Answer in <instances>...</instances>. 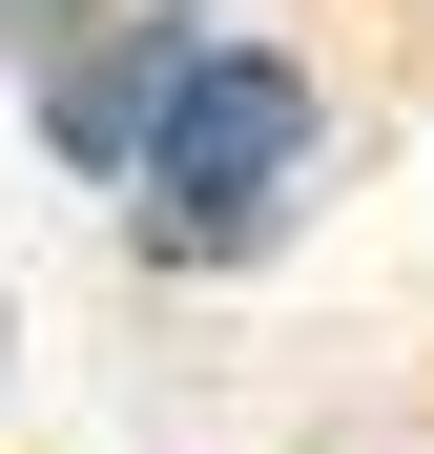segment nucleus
I'll list each match as a JSON object with an SVG mask.
<instances>
[{
  "label": "nucleus",
  "mask_w": 434,
  "mask_h": 454,
  "mask_svg": "<svg viewBox=\"0 0 434 454\" xmlns=\"http://www.w3.org/2000/svg\"><path fill=\"white\" fill-rule=\"evenodd\" d=\"M83 21H104V0H0V62H62Z\"/></svg>",
  "instance_id": "7ed1b4c3"
},
{
  "label": "nucleus",
  "mask_w": 434,
  "mask_h": 454,
  "mask_svg": "<svg viewBox=\"0 0 434 454\" xmlns=\"http://www.w3.org/2000/svg\"><path fill=\"white\" fill-rule=\"evenodd\" d=\"M166 62H186V21H83L62 62H21V83H42V145H62L83 186H124L145 124H166Z\"/></svg>",
  "instance_id": "f03ea898"
},
{
  "label": "nucleus",
  "mask_w": 434,
  "mask_h": 454,
  "mask_svg": "<svg viewBox=\"0 0 434 454\" xmlns=\"http://www.w3.org/2000/svg\"><path fill=\"white\" fill-rule=\"evenodd\" d=\"M124 186H145V248H166V269L269 248V207L311 186V62H289V42H186Z\"/></svg>",
  "instance_id": "f257e3e1"
}]
</instances>
